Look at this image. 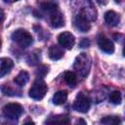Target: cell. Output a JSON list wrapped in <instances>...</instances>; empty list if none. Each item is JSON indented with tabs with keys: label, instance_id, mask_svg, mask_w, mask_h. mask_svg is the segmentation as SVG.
I'll list each match as a JSON object with an SVG mask.
<instances>
[{
	"label": "cell",
	"instance_id": "cell-8",
	"mask_svg": "<svg viewBox=\"0 0 125 125\" xmlns=\"http://www.w3.org/2000/svg\"><path fill=\"white\" fill-rule=\"evenodd\" d=\"M98 45H99L100 49L102 51H104V53L112 54L114 52V45H113V43L111 42V40H109L104 34L99 35V37H98Z\"/></svg>",
	"mask_w": 125,
	"mask_h": 125
},
{
	"label": "cell",
	"instance_id": "cell-14",
	"mask_svg": "<svg viewBox=\"0 0 125 125\" xmlns=\"http://www.w3.org/2000/svg\"><path fill=\"white\" fill-rule=\"evenodd\" d=\"M66 100H67V92L65 90L58 91L57 93H55V95L53 97V103L57 105L64 104L66 102Z\"/></svg>",
	"mask_w": 125,
	"mask_h": 125
},
{
	"label": "cell",
	"instance_id": "cell-24",
	"mask_svg": "<svg viewBox=\"0 0 125 125\" xmlns=\"http://www.w3.org/2000/svg\"><path fill=\"white\" fill-rule=\"evenodd\" d=\"M23 125H35V124H34V122H32V121H27V122H25Z\"/></svg>",
	"mask_w": 125,
	"mask_h": 125
},
{
	"label": "cell",
	"instance_id": "cell-2",
	"mask_svg": "<svg viewBox=\"0 0 125 125\" xmlns=\"http://www.w3.org/2000/svg\"><path fill=\"white\" fill-rule=\"evenodd\" d=\"M12 39L14 42H16L18 45H20L22 48H26L30 46L33 42V38L31 34L22 28H19L15 30L12 34Z\"/></svg>",
	"mask_w": 125,
	"mask_h": 125
},
{
	"label": "cell",
	"instance_id": "cell-23",
	"mask_svg": "<svg viewBox=\"0 0 125 125\" xmlns=\"http://www.w3.org/2000/svg\"><path fill=\"white\" fill-rule=\"evenodd\" d=\"M75 125H87L86 121L83 119V118H79L77 121H76V124Z\"/></svg>",
	"mask_w": 125,
	"mask_h": 125
},
{
	"label": "cell",
	"instance_id": "cell-4",
	"mask_svg": "<svg viewBox=\"0 0 125 125\" xmlns=\"http://www.w3.org/2000/svg\"><path fill=\"white\" fill-rule=\"evenodd\" d=\"M22 112H23L22 106L17 103L8 104L3 107V114L9 119L16 120L22 114Z\"/></svg>",
	"mask_w": 125,
	"mask_h": 125
},
{
	"label": "cell",
	"instance_id": "cell-5",
	"mask_svg": "<svg viewBox=\"0 0 125 125\" xmlns=\"http://www.w3.org/2000/svg\"><path fill=\"white\" fill-rule=\"evenodd\" d=\"M90 106H91L90 99L83 93H79L76 96V99L73 103V108L78 112L86 113L90 109Z\"/></svg>",
	"mask_w": 125,
	"mask_h": 125
},
{
	"label": "cell",
	"instance_id": "cell-19",
	"mask_svg": "<svg viewBox=\"0 0 125 125\" xmlns=\"http://www.w3.org/2000/svg\"><path fill=\"white\" fill-rule=\"evenodd\" d=\"M109 100L112 104H119L122 101V96H121V93L120 91H113L110 96H109Z\"/></svg>",
	"mask_w": 125,
	"mask_h": 125
},
{
	"label": "cell",
	"instance_id": "cell-7",
	"mask_svg": "<svg viewBox=\"0 0 125 125\" xmlns=\"http://www.w3.org/2000/svg\"><path fill=\"white\" fill-rule=\"evenodd\" d=\"M58 41L60 43L61 47H63L65 49H71L75 43V38L72 33L68 31H64L59 34Z\"/></svg>",
	"mask_w": 125,
	"mask_h": 125
},
{
	"label": "cell",
	"instance_id": "cell-13",
	"mask_svg": "<svg viewBox=\"0 0 125 125\" xmlns=\"http://www.w3.org/2000/svg\"><path fill=\"white\" fill-rule=\"evenodd\" d=\"M47 125H70V120L65 115H58L50 118Z\"/></svg>",
	"mask_w": 125,
	"mask_h": 125
},
{
	"label": "cell",
	"instance_id": "cell-17",
	"mask_svg": "<svg viewBox=\"0 0 125 125\" xmlns=\"http://www.w3.org/2000/svg\"><path fill=\"white\" fill-rule=\"evenodd\" d=\"M101 122L105 125H119L121 123V119L119 116H105L101 120Z\"/></svg>",
	"mask_w": 125,
	"mask_h": 125
},
{
	"label": "cell",
	"instance_id": "cell-21",
	"mask_svg": "<svg viewBox=\"0 0 125 125\" xmlns=\"http://www.w3.org/2000/svg\"><path fill=\"white\" fill-rule=\"evenodd\" d=\"M90 46V41H89V39H87V38H82V40H81V42H80V47L81 48H87V47H89Z\"/></svg>",
	"mask_w": 125,
	"mask_h": 125
},
{
	"label": "cell",
	"instance_id": "cell-11",
	"mask_svg": "<svg viewBox=\"0 0 125 125\" xmlns=\"http://www.w3.org/2000/svg\"><path fill=\"white\" fill-rule=\"evenodd\" d=\"M63 54H64L63 49L59 45H52L48 51V55L50 59L53 61H58L62 59L63 57Z\"/></svg>",
	"mask_w": 125,
	"mask_h": 125
},
{
	"label": "cell",
	"instance_id": "cell-22",
	"mask_svg": "<svg viewBox=\"0 0 125 125\" xmlns=\"http://www.w3.org/2000/svg\"><path fill=\"white\" fill-rule=\"evenodd\" d=\"M4 20H5V14H4L3 10L0 8V26H1V24L3 23Z\"/></svg>",
	"mask_w": 125,
	"mask_h": 125
},
{
	"label": "cell",
	"instance_id": "cell-15",
	"mask_svg": "<svg viewBox=\"0 0 125 125\" xmlns=\"http://www.w3.org/2000/svg\"><path fill=\"white\" fill-rule=\"evenodd\" d=\"M28 80H29V74H28L25 70H21V71L15 77L14 82H15L17 85H19L20 87H21V86H24V85L28 82Z\"/></svg>",
	"mask_w": 125,
	"mask_h": 125
},
{
	"label": "cell",
	"instance_id": "cell-6",
	"mask_svg": "<svg viewBox=\"0 0 125 125\" xmlns=\"http://www.w3.org/2000/svg\"><path fill=\"white\" fill-rule=\"evenodd\" d=\"M89 18L81 11L77 16L74 18V24L76 28H78L82 32H87L91 28V23H90Z\"/></svg>",
	"mask_w": 125,
	"mask_h": 125
},
{
	"label": "cell",
	"instance_id": "cell-18",
	"mask_svg": "<svg viewBox=\"0 0 125 125\" xmlns=\"http://www.w3.org/2000/svg\"><path fill=\"white\" fill-rule=\"evenodd\" d=\"M40 7L44 11H46V12H48L50 14L58 11V5L56 3H54V2H43V3L40 4Z\"/></svg>",
	"mask_w": 125,
	"mask_h": 125
},
{
	"label": "cell",
	"instance_id": "cell-3",
	"mask_svg": "<svg viewBox=\"0 0 125 125\" xmlns=\"http://www.w3.org/2000/svg\"><path fill=\"white\" fill-rule=\"evenodd\" d=\"M48 90V87L46 83L42 79H37L29 89L28 95L33 100H41L44 98Z\"/></svg>",
	"mask_w": 125,
	"mask_h": 125
},
{
	"label": "cell",
	"instance_id": "cell-16",
	"mask_svg": "<svg viewBox=\"0 0 125 125\" xmlns=\"http://www.w3.org/2000/svg\"><path fill=\"white\" fill-rule=\"evenodd\" d=\"M63 79L69 86H74L77 82V76L73 71H65L63 74Z\"/></svg>",
	"mask_w": 125,
	"mask_h": 125
},
{
	"label": "cell",
	"instance_id": "cell-12",
	"mask_svg": "<svg viewBox=\"0 0 125 125\" xmlns=\"http://www.w3.org/2000/svg\"><path fill=\"white\" fill-rule=\"evenodd\" d=\"M104 21L106 23H108L111 26H116L120 21L119 15L114 11H107L104 14Z\"/></svg>",
	"mask_w": 125,
	"mask_h": 125
},
{
	"label": "cell",
	"instance_id": "cell-1",
	"mask_svg": "<svg viewBox=\"0 0 125 125\" xmlns=\"http://www.w3.org/2000/svg\"><path fill=\"white\" fill-rule=\"evenodd\" d=\"M73 67L80 77H82V78L86 77L88 75V73L90 71V67H91V60H90L89 56L86 53L79 54L74 61Z\"/></svg>",
	"mask_w": 125,
	"mask_h": 125
},
{
	"label": "cell",
	"instance_id": "cell-20",
	"mask_svg": "<svg viewBox=\"0 0 125 125\" xmlns=\"http://www.w3.org/2000/svg\"><path fill=\"white\" fill-rule=\"evenodd\" d=\"M47 66L46 65H41V66H39V68H38V71H37V74L40 76V77H43V76H45V74L47 73Z\"/></svg>",
	"mask_w": 125,
	"mask_h": 125
},
{
	"label": "cell",
	"instance_id": "cell-25",
	"mask_svg": "<svg viewBox=\"0 0 125 125\" xmlns=\"http://www.w3.org/2000/svg\"><path fill=\"white\" fill-rule=\"evenodd\" d=\"M0 48H1V39H0Z\"/></svg>",
	"mask_w": 125,
	"mask_h": 125
},
{
	"label": "cell",
	"instance_id": "cell-10",
	"mask_svg": "<svg viewBox=\"0 0 125 125\" xmlns=\"http://www.w3.org/2000/svg\"><path fill=\"white\" fill-rule=\"evenodd\" d=\"M14 62L9 58H1L0 59V78L10 72L13 68Z\"/></svg>",
	"mask_w": 125,
	"mask_h": 125
},
{
	"label": "cell",
	"instance_id": "cell-9",
	"mask_svg": "<svg viewBox=\"0 0 125 125\" xmlns=\"http://www.w3.org/2000/svg\"><path fill=\"white\" fill-rule=\"evenodd\" d=\"M50 21H51V25L55 28H59L64 25V17L63 15L58 10L54 13L51 14L50 17Z\"/></svg>",
	"mask_w": 125,
	"mask_h": 125
}]
</instances>
